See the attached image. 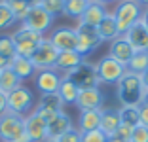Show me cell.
I'll return each instance as SVG.
<instances>
[{"label": "cell", "mask_w": 148, "mask_h": 142, "mask_svg": "<svg viewBox=\"0 0 148 142\" xmlns=\"http://www.w3.org/2000/svg\"><path fill=\"white\" fill-rule=\"evenodd\" d=\"M143 10H144V6L140 2H137V0H120V2H116V8H114L112 15L116 19L118 32L125 34L137 21H140Z\"/></svg>", "instance_id": "obj_2"}, {"label": "cell", "mask_w": 148, "mask_h": 142, "mask_svg": "<svg viewBox=\"0 0 148 142\" xmlns=\"http://www.w3.org/2000/svg\"><path fill=\"white\" fill-rule=\"evenodd\" d=\"M144 85L140 80V74L127 70L122 80L116 83V97L122 106H140L143 104Z\"/></svg>", "instance_id": "obj_1"}, {"label": "cell", "mask_w": 148, "mask_h": 142, "mask_svg": "<svg viewBox=\"0 0 148 142\" xmlns=\"http://www.w3.org/2000/svg\"><path fill=\"white\" fill-rule=\"evenodd\" d=\"M12 38H13V44H15V53L31 59V55L36 51V47L42 44V40L46 36L36 32V30H31V29H27V27L19 25L17 30H13Z\"/></svg>", "instance_id": "obj_3"}, {"label": "cell", "mask_w": 148, "mask_h": 142, "mask_svg": "<svg viewBox=\"0 0 148 142\" xmlns=\"http://www.w3.org/2000/svg\"><path fill=\"white\" fill-rule=\"evenodd\" d=\"M131 134H133V129H131V127L120 125V129L116 131L114 138H118V140H122V142H131Z\"/></svg>", "instance_id": "obj_37"}, {"label": "cell", "mask_w": 148, "mask_h": 142, "mask_svg": "<svg viewBox=\"0 0 148 142\" xmlns=\"http://www.w3.org/2000/svg\"><path fill=\"white\" fill-rule=\"evenodd\" d=\"M6 4L12 8V12H13V15H15V19H17V23H23L25 17L29 15V12H31V6L27 4L25 0H6Z\"/></svg>", "instance_id": "obj_31"}, {"label": "cell", "mask_w": 148, "mask_h": 142, "mask_svg": "<svg viewBox=\"0 0 148 142\" xmlns=\"http://www.w3.org/2000/svg\"><path fill=\"white\" fill-rule=\"evenodd\" d=\"M101 110H103V108H101ZM101 110H80L76 129H78L80 133H87V131L99 129L101 127Z\"/></svg>", "instance_id": "obj_21"}, {"label": "cell", "mask_w": 148, "mask_h": 142, "mask_svg": "<svg viewBox=\"0 0 148 142\" xmlns=\"http://www.w3.org/2000/svg\"><path fill=\"white\" fill-rule=\"evenodd\" d=\"M57 93H59V97L63 99L65 104H76V99H78L80 89L70 82L69 78L63 76V82H61V85H59V91H57Z\"/></svg>", "instance_id": "obj_27"}, {"label": "cell", "mask_w": 148, "mask_h": 142, "mask_svg": "<svg viewBox=\"0 0 148 142\" xmlns=\"http://www.w3.org/2000/svg\"><path fill=\"white\" fill-rule=\"evenodd\" d=\"M143 102H144V104H148V87L144 89V93H143Z\"/></svg>", "instance_id": "obj_44"}, {"label": "cell", "mask_w": 148, "mask_h": 142, "mask_svg": "<svg viewBox=\"0 0 148 142\" xmlns=\"http://www.w3.org/2000/svg\"><path fill=\"white\" fill-rule=\"evenodd\" d=\"M8 112V95L0 91V117Z\"/></svg>", "instance_id": "obj_39"}, {"label": "cell", "mask_w": 148, "mask_h": 142, "mask_svg": "<svg viewBox=\"0 0 148 142\" xmlns=\"http://www.w3.org/2000/svg\"><path fill=\"white\" fill-rule=\"evenodd\" d=\"M61 82H63V74L55 68L36 70V74H34V85H36V89L40 91V95L57 93Z\"/></svg>", "instance_id": "obj_11"}, {"label": "cell", "mask_w": 148, "mask_h": 142, "mask_svg": "<svg viewBox=\"0 0 148 142\" xmlns=\"http://www.w3.org/2000/svg\"><path fill=\"white\" fill-rule=\"evenodd\" d=\"M25 2L31 6V8H34V6H40V4H42V0H25Z\"/></svg>", "instance_id": "obj_43"}, {"label": "cell", "mask_w": 148, "mask_h": 142, "mask_svg": "<svg viewBox=\"0 0 148 142\" xmlns=\"http://www.w3.org/2000/svg\"><path fill=\"white\" fill-rule=\"evenodd\" d=\"M13 142H31V138H29V134H21V137H19V138H15V140H13Z\"/></svg>", "instance_id": "obj_42"}, {"label": "cell", "mask_w": 148, "mask_h": 142, "mask_svg": "<svg viewBox=\"0 0 148 142\" xmlns=\"http://www.w3.org/2000/svg\"><path fill=\"white\" fill-rule=\"evenodd\" d=\"M65 78H69L74 85L82 89H91V87H99V78H97V68L95 63H89V61L84 59L76 68H72L70 72L65 74Z\"/></svg>", "instance_id": "obj_5"}, {"label": "cell", "mask_w": 148, "mask_h": 142, "mask_svg": "<svg viewBox=\"0 0 148 142\" xmlns=\"http://www.w3.org/2000/svg\"><path fill=\"white\" fill-rule=\"evenodd\" d=\"M120 119L122 125H127L131 129H135L137 125H140V116H139V106H120Z\"/></svg>", "instance_id": "obj_28"}, {"label": "cell", "mask_w": 148, "mask_h": 142, "mask_svg": "<svg viewBox=\"0 0 148 142\" xmlns=\"http://www.w3.org/2000/svg\"><path fill=\"white\" fill-rule=\"evenodd\" d=\"M53 21H55V17L49 15L42 6H34V8H31L29 15L25 17V21H23L21 25L27 27V29H31V30H36V32H40V34L46 36V32L51 29Z\"/></svg>", "instance_id": "obj_10"}, {"label": "cell", "mask_w": 148, "mask_h": 142, "mask_svg": "<svg viewBox=\"0 0 148 142\" xmlns=\"http://www.w3.org/2000/svg\"><path fill=\"white\" fill-rule=\"evenodd\" d=\"M97 68V78H99V83H106V85H116L122 76L127 72V66L122 65L120 61L112 59L110 55L101 57L99 63H95Z\"/></svg>", "instance_id": "obj_4"}, {"label": "cell", "mask_w": 148, "mask_h": 142, "mask_svg": "<svg viewBox=\"0 0 148 142\" xmlns=\"http://www.w3.org/2000/svg\"><path fill=\"white\" fill-rule=\"evenodd\" d=\"M10 68L17 74L21 82H25L29 78H34V74H36V68H34V65H32V61L29 59V57H21V55L13 57Z\"/></svg>", "instance_id": "obj_24"}, {"label": "cell", "mask_w": 148, "mask_h": 142, "mask_svg": "<svg viewBox=\"0 0 148 142\" xmlns=\"http://www.w3.org/2000/svg\"><path fill=\"white\" fill-rule=\"evenodd\" d=\"M48 40L55 46L57 51H74L78 46V34H76V29L72 27H59V29L51 30Z\"/></svg>", "instance_id": "obj_12"}, {"label": "cell", "mask_w": 148, "mask_h": 142, "mask_svg": "<svg viewBox=\"0 0 148 142\" xmlns=\"http://www.w3.org/2000/svg\"><path fill=\"white\" fill-rule=\"evenodd\" d=\"M25 133L31 142H44L48 138V121L32 110L29 116H25Z\"/></svg>", "instance_id": "obj_13"}, {"label": "cell", "mask_w": 148, "mask_h": 142, "mask_svg": "<svg viewBox=\"0 0 148 142\" xmlns=\"http://www.w3.org/2000/svg\"><path fill=\"white\" fill-rule=\"evenodd\" d=\"M139 116H140V125L148 127V104H140L139 106Z\"/></svg>", "instance_id": "obj_38"}, {"label": "cell", "mask_w": 148, "mask_h": 142, "mask_svg": "<svg viewBox=\"0 0 148 142\" xmlns=\"http://www.w3.org/2000/svg\"><path fill=\"white\" fill-rule=\"evenodd\" d=\"M42 6L49 15L57 17V15H63V0H42Z\"/></svg>", "instance_id": "obj_33"}, {"label": "cell", "mask_w": 148, "mask_h": 142, "mask_svg": "<svg viewBox=\"0 0 148 142\" xmlns=\"http://www.w3.org/2000/svg\"><path fill=\"white\" fill-rule=\"evenodd\" d=\"M146 68H148V51H135V55L127 63V70L135 74H143Z\"/></svg>", "instance_id": "obj_29"}, {"label": "cell", "mask_w": 148, "mask_h": 142, "mask_svg": "<svg viewBox=\"0 0 148 142\" xmlns=\"http://www.w3.org/2000/svg\"><path fill=\"white\" fill-rule=\"evenodd\" d=\"M116 2H120V0H116Z\"/></svg>", "instance_id": "obj_49"}, {"label": "cell", "mask_w": 148, "mask_h": 142, "mask_svg": "<svg viewBox=\"0 0 148 142\" xmlns=\"http://www.w3.org/2000/svg\"><path fill=\"white\" fill-rule=\"evenodd\" d=\"M59 142H82V133H80L76 127H72L70 131H66V133L59 138Z\"/></svg>", "instance_id": "obj_36"}, {"label": "cell", "mask_w": 148, "mask_h": 142, "mask_svg": "<svg viewBox=\"0 0 148 142\" xmlns=\"http://www.w3.org/2000/svg\"><path fill=\"white\" fill-rule=\"evenodd\" d=\"M131 142H148V127L144 125H137L131 134Z\"/></svg>", "instance_id": "obj_35"}, {"label": "cell", "mask_w": 148, "mask_h": 142, "mask_svg": "<svg viewBox=\"0 0 148 142\" xmlns=\"http://www.w3.org/2000/svg\"><path fill=\"white\" fill-rule=\"evenodd\" d=\"M74 29H76V34H78L76 51H78L82 57L97 51V49L101 47L103 40H101L99 32H97V27H89V25H84V23H78Z\"/></svg>", "instance_id": "obj_7"}, {"label": "cell", "mask_w": 148, "mask_h": 142, "mask_svg": "<svg viewBox=\"0 0 148 142\" xmlns=\"http://www.w3.org/2000/svg\"><path fill=\"white\" fill-rule=\"evenodd\" d=\"M106 140H108V137H106L101 129L82 133V142H106Z\"/></svg>", "instance_id": "obj_34"}, {"label": "cell", "mask_w": 148, "mask_h": 142, "mask_svg": "<svg viewBox=\"0 0 148 142\" xmlns=\"http://www.w3.org/2000/svg\"><path fill=\"white\" fill-rule=\"evenodd\" d=\"M74 127L72 117L63 110V112L55 114L53 117L48 119V138H53V140H59L66 131H70Z\"/></svg>", "instance_id": "obj_17"}, {"label": "cell", "mask_w": 148, "mask_h": 142, "mask_svg": "<svg viewBox=\"0 0 148 142\" xmlns=\"http://www.w3.org/2000/svg\"><path fill=\"white\" fill-rule=\"evenodd\" d=\"M63 106H65V102H63V99L59 97V93H48V95H40V100L34 106V112L40 114L44 119L48 121L49 117H53L55 114L63 112Z\"/></svg>", "instance_id": "obj_14"}, {"label": "cell", "mask_w": 148, "mask_h": 142, "mask_svg": "<svg viewBox=\"0 0 148 142\" xmlns=\"http://www.w3.org/2000/svg\"><path fill=\"white\" fill-rule=\"evenodd\" d=\"M19 85H23V82L19 80V76L13 72L12 68H4L0 70V91L2 93H12L13 89H17Z\"/></svg>", "instance_id": "obj_25"}, {"label": "cell", "mask_w": 148, "mask_h": 142, "mask_svg": "<svg viewBox=\"0 0 148 142\" xmlns=\"http://www.w3.org/2000/svg\"><path fill=\"white\" fill-rule=\"evenodd\" d=\"M87 4H89V0H63V15L78 21L82 13L86 12Z\"/></svg>", "instance_id": "obj_26"}, {"label": "cell", "mask_w": 148, "mask_h": 142, "mask_svg": "<svg viewBox=\"0 0 148 142\" xmlns=\"http://www.w3.org/2000/svg\"><path fill=\"white\" fill-rule=\"evenodd\" d=\"M123 36L129 40L135 51H148V29L143 21H137Z\"/></svg>", "instance_id": "obj_18"}, {"label": "cell", "mask_w": 148, "mask_h": 142, "mask_svg": "<svg viewBox=\"0 0 148 142\" xmlns=\"http://www.w3.org/2000/svg\"><path fill=\"white\" fill-rule=\"evenodd\" d=\"M34 110V95L27 85H19L8 93V112L19 114V116H29Z\"/></svg>", "instance_id": "obj_6"}, {"label": "cell", "mask_w": 148, "mask_h": 142, "mask_svg": "<svg viewBox=\"0 0 148 142\" xmlns=\"http://www.w3.org/2000/svg\"><path fill=\"white\" fill-rule=\"evenodd\" d=\"M44 142H59V140H53V138H46Z\"/></svg>", "instance_id": "obj_48"}, {"label": "cell", "mask_w": 148, "mask_h": 142, "mask_svg": "<svg viewBox=\"0 0 148 142\" xmlns=\"http://www.w3.org/2000/svg\"><path fill=\"white\" fill-rule=\"evenodd\" d=\"M57 55H59V51H57L55 46H53V44L48 40V36H46V38L42 40V44L36 47V51L31 55V61H32V65H34L36 70L55 68Z\"/></svg>", "instance_id": "obj_9"}, {"label": "cell", "mask_w": 148, "mask_h": 142, "mask_svg": "<svg viewBox=\"0 0 148 142\" xmlns=\"http://www.w3.org/2000/svg\"><path fill=\"white\" fill-rule=\"evenodd\" d=\"M12 61H13V59H8V57H4L2 53H0V70L10 68V66H12Z\"/></svg>", "instance_id": "obj_40"}, {"label": "cell", "mask_w": 148, "mask_h": 142, "mask_svg": "<svg viewBox=\"0 0 148 142\" xmlns=\"http://www.w3.org/2000/svg\"><path fill=\"white\" fill-rule=\"evenodd\" d=\"M120 125H122V119H120V110L118 108H103L101 110V127L99 129L108 138L116 134Z\"/></svg>", "instance_id": "obj_19"}, {"label": "cell", "mask_w": 148, "mask_h": 142, "mask_svg": "<svg viewBox=\"0 0 148 142\" xmlns=\"http://www.w3.org/2000/svg\"><path fill=\"white\" fill-rule=\"evenodd\" d=\"M140 80H143V85H144V89H146V87H148V68L140 74Z\"/></svg>", "instance_id": "obj_41"}, {"label": "cell", "mask_w": 148, "mask_h": 142, "mask_svg": "<svg viewBox=\"0 0 148 142\" xmlns=\"http://www.w3.org/2000/svg\"><path fill=\"white\" fill-rule=\"evenodd\" d=\"M106 142H122V140H118V138H114V137H110V138H108V140H106Z\"/></svg>", "instance_id": "obj_46"}, {"label": "cell", "mask_w": 148, "mask_h": 142, "mask_svg": "<svg viewBox=\"0 0 148 142\" xmlns=\"http://www.w3.org/2000/svg\"><path fill=\"white\" fill-rule=\"evenodd\" d=\"M137 2H140L143 6H148V0H137Z\"/></svg>", "instance_id": "obj_47"}, {"label": "cell", "mask_w": 148, "mask_h": 142, "mask_svg": "<svg viewBox=\"0 0 148 142\" xmlns=\"http://www.w3.org/2000/svg\"><path fill=\"white\" fill-rule=\"evenodd\" d=\"M97 32H99L101 40L103 42H112L114 38L120 36L118 32V25H116V19H114L112 12H106V15L103 17V21L97 25Z\"/></svg>", "instance_id": "obj_23"}, {"label": "cell", "mask_w": 148, "mask_h": 142, "mask_svg": "<svg viewBox=\"0 0 148 142\" xmlns=\"http://www.w3.org/2000/svg\"><path fill=\"white\" fill-rule=\"evenodd\" d=\"M21 134H25V117L13 112H6L0 117V140L13 142Z\"/></svg>", "instance_id": "obj_8"}, {"label": "cell", "mask_w": 148, "mask_h": 142, "mask_svg": "<svg viewBox=\"0 0 148 142\" xmlns=\"http://www.w3.org/2000/svg\"><path fill=\"white\" fill-rule=\"evenodd\" d=\"M89 2H91V0H89Z\"/></svg>", "instance_id": "obj_50"}, {"label": "cell", "mask_w": 148, "mask_h": 142, "mask_svg": "<svg viewBox=\"0 0 148 142\" xmlns=\"http://www.w3.org/2000/svg\"><path fill=\"white\" fill-rule=\"evenodd\" d=\"M105 102V95L99 87H91V89H82L76 99V106L78 110H101Z\"/></svg>", "instance_id": "obj_15"}, {"label": "cell", "mask_w": 148, "mask_h": 142, "mask_svg": "<svg viewBox=\"0 0 148 142\" xmlns=\"http://www.w3.org/2000/svg\"><path fill=\"white\" fill-rule=\"evenodd\" d=\"M0 53L4 57H8V59H13V57L17 55L12 34H0Z\"/></svg>", "instance_id": "obj_32"}, {"label": "cell", "mask_w": 148, "mask_h": 142, "mask_svg": "<svg viewBox=\"0 0 148 142\" xmlns=\"http://www.w3.org/2000/svg\"><path fill=\"white\" fill-rule=\"evenodd\" d=\"M82 61H84V57L80 55L76 49H74V51H59L57 63H55V70L63 72V76H65L66 72H70L72 68H76Z\"/></svg>", "instance_id": "obj_22"}, {"label": "cell", "mask_w": 148, "mask_h": 142, "mask_svg": "<svg viewBox=\"0 0 148 142\" xmlns=\"http://www.w3.org/2000/svg\"><path fill=\"white\" fill-rule=\"evenodd\" d=\"M105 15H106L105 4H101V2H97V0H91V2L87 4L86 12L82 13V17L78 19V23H84V25H89V27H97L101 21H103Z\"/></svg>", "instance_id": "obj_20"}, {"label": "cell", "mask_w": 148, "mask_h": 142, "mask_svg": "<svg viewBox=\"0 0 148 142\" xmlns=\"http://www.w3.org/2000/svg\"><path fill=\"white\" fill-rule=\"evenodd\" d=\"M97 2H101V4H105V6H106L108 2H116V0H97Z\"/></svg>", "instance_id": "obj_45"}, {"label": "cell", "mask_w": 148, "mask_h": 142, "mask_svg": "<svg viewBox=\"0 0 148 142\" xmlns=\"http://www.w3.org/2000/svg\"><path fill=\"white\" fill-rule=\"evenodd\" d=\"M108 55L112 57V59L120 61L122 65H125V66H127V63L131 61V57L135 55V49H133V46L129 44V40H127L125 36L120 34L118 38H114L112 42H110Z\"/></svg>", "instance_id": "obj_16"}, {"label": "cell", "mask_w": 148, "mask_h": 142, "mask_svg": "<svg viewBox=\"0 0 148 142\" xmlns=\"http://www.w3.org/2000/svg\"><path fill=\"white\" fill-rule=\"evenodd\" d=\"M17 23L12 8L6 4V0H0V30H8Z\"/></svg>", "instance_id": "obj_30"}]
</instances>
